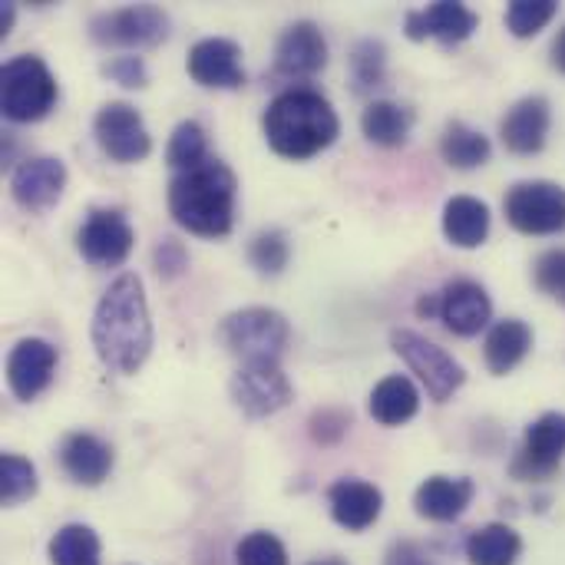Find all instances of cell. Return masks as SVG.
<instances>
[{"mask_svg": "<svg viewBox=\"0 0 565 565\" xmlns=\"http://www.w3.org/2000/svg\"><path fill=\"white\" fill-rule=\"evenodd\" d=\"M96 358L113 374H136L152 354V318L142 278L126 271L99 298L89 328Z\"/></svg>", "mask_w": 565, "mask_h": 565, "instance_id": "obj_1", "label": "cell"}, {"mask_svg": "<svg viewBox=\"0 0 565 565\" xmlns=\"http://www.w3.org/2000/svg\"><path fill=\"white\" fill-rule=\"evenodd\" d=\"M235 172L209 156L202 166L175 172L169 182V215L179 228L199 238H225L235 225Z\"/></svg>", "mask_w": 565, "mask_h": 565, "instance_id": "obj_2", "label": "cell"}, {"mask_svg": "<svg viewBox=\"0 0 565 565\" xmlns=\"http://www.w3.org/2000/svg\"><path fill=\"white\" fill-rule=\"evenodd\" d=\"M262 129L271 152L301 162L334 146V139L341 136V119L328 96L308 86H291L268 103Z\"/></svg>", "mask_w": 565, "mask_h": 565, "instance_id": "obj_3", "label": "cell"}, {"mask_svg": "<svg viewBox=\"0 0 565 565\" xmlns=\"http://www.w3.org/2000/svg\"><path fill=\"white\" fill-rule=\"evenodd\" d=\"M218 341L242 364L281 361V354L288 351V341H291V324L281 311L265 308V305L238 308V311L222 318Z\"/></svg>", "mask_w": 565, "mask_h": 565, "instance_id": "obj_4", "label": "cell"}, {"mask_svg": "<svg viewBox=\"0 0 565 565\" xmlns=\"http://www.w3.org/2000/svg\"><path fill=\"white\" fill-rule=\"evenodd\" d=\"M60 89H56V76L50 73V66L33 56H13L3 63L0 70V109L10 122L26 126V122H40L43 116H50V109L56 106Z\"/></svg>", "mask_w": 565, "mask_h": 565, "instance_id": "obj_5", "label": "cell"}, {"mask_svg": "<svg viewBox=\"0 0 565 565\" xmlns=\"http://www.w3.org/2000/svg\"><path fill=\"white\" fill-rule=\"evenodd\" d=\"M391 348L417 374V381L427 387V397L434 404H447L467 384L463 364L450 351H444L440 344L427 341L424 334H417L411 328H394L391 331Z\"/></svg>", "mask_w": 565, "mask_h": 565, "instance_id": "obj_6", "label": "cell"}, {"mask_svg": "<svg viewBox=\"0 0 565 565\" xmlns=\"http://www.w3.org/2000/svg\"><path fill=\"white\" fill-rule=\"evenodd\" d=\"M169 36V13L156 3L103 10L89 20V40L106 50H149Z\"/></svg>", "mask_w": 565, "mask_h": 565, "instance_id": "obj_7", "label": "cell"}, {"mask_svg": "<svg viewBox=\"0 0 565 565\" xmlns=\"http://www.w3.org/2000/svg\"><path fill=\"white\" fill-rule=\"evenodd\" d=\"M503 212L523 235H559L565 232V189L546 179L516 182L503 199Z\"/></svg>", "mask_w": 565, "mask_h": 565, "instance_id": "obj_8", "label": "cell"}, {"mask_svg": "<svg viewBox=\"0 0 565 565\" xmlns=\"http://www.w3.org/2000/svg\"><path fill=\"white\" fill-rule=\"evenodd\" d=\"M228 394H232L235 407H238L248 420L275 417L278 411H285V407L295 401V387H291L288 374L281 371V361L242 364V367L232 374Z\"/></svg>", "mask_w": 565, "mask_h": 565, "instance_id": "obj_9", "label": "cell"}, {"mask_svg": "<svg viewBox=\"0 0 565 565\" xmlns=\"http://www.w3.org/2000/svg\"><path fill=\"white\" fill-rule=\"evenodd\" d=\"M93 136H96L103 156L119 166L142 162L152 152V136H149L139 109L122 99H109L99 106V113L93 119Z\"/></svg>", "mask_w": 565, "mask_h": 565, "instance_id": "obj_10", "label": "cell"}, {"mask_svg": "<svg viewBox=\"0 0 565 565\" xmlns=\"http://www.w3.org/2000/svg\"><path fill=\"white\" fill-rule=\"evenodd\" d=\"M136 232L119 209H93L76 232V252L93 268H116L129 258Z\"/></svg>", "mask_w": 565, "mask_h": 565, "instance_id": "obj_11", "label": "cell"}, {"mask_svg": "<svg viewBox=\"0 0 565 565\" xmlns=\"http://www.w3.org/2000/svg\"><path fill=\"white\" fill-rule=\"evenodd\" d=\"M565 457V414L550 411L526 427L523 447L510 467V473L523 483H540L559 470Z\"/></svg>", "mask_w": 565, "mask_h": 565, "instance_id": "obj_12", "label": "cell"}, {"mask_svg": "<svg viewBox=\"0 0 565 565\" xmlns=\"http://www.w3.org/2000/svg\"><path fill=\"white\" fill-rule=\"evenodd\" d=\"M56 364H60V354L50 341L43 338H23L10 348L7 354V387L17 401L30 404L36 401L53 374H56Z\"/></svg>", "mask_w": 565, "mask_h": 565, "instance_id": "obj_13", "label": "cell"}, {"mask_svg": "<svg viewBox=\"0 0 565 565\" xmlns=\"http://www.w3.org/2000/svg\"><path fill=\"white\" fill-rule=\"evenodd\" d=\"M66 189V166L56 156H30L10 175V195L20 209L40 215L50 212Z\"/></svg>", "mask_w": 565, "mask_h": 565, "instance_id": "obj_14", "label": "cell"}, {"mask_svg": "<svg viewBox=\"0 0 565 565\" xmlns=\"http://www.w3.org/2000/svg\"><path fill=\"white\" fill-rule=\"evenodd\" d=\"M437 318L444 321L450 334L477 338L493 318V301L483 285L470 278H457L444 285V291H437Z\"/></svg>", "mask_w": 565, "mask_h": 565, "instance_id": "obj_15", "label": "cell"}, {"mask_svg": "<svg viewBox=\"0 0 565 565\" xmlns=\"http://www.w3.org/2000/svg\"><path fill=\"white\" fill-rule=\"evenodd\" d=\"M189 76L205 89H238L245 86L242 46L228 36H205L189 50Z\"/></svg>", "mask_w": 565, "mask_h": 565, "instance_id": "obj_16", "label": "cell"}, {"mask_svg": "<svg viewBox=\"0 0 565 565\" xmlns=\"http://www.w3.org/2000/svg\"><path fill=\"white\" fill-rule=\"evenodd\" d=\"M328 66V40L318 23L295 20L275 43V73L288 79L315 76Z\"/></svg>", "mask_w": 565, "mask_h": 565, "instance_id": "obj_17", "label": "cell"}, {"mask_svg": "<svg viewBox=\"0 0 565 565\" xmlns=\"http://www.w3.org/2000/svg\"><path fill=\"white\" fill-rule=\"evenodd\" d=\"M404 30L411 40H440L444 46H457L480 30V13L454 0H440L424 10H407Z\"/></svg>", "mask_w": 565, "mask_h": 565, "instance_id": "obj_18", "label": "cell"}, {"mask_svg": "<svg viewBox=\"0 0 565 565\" xmlns=\"http://www.w3.org/2000/svg\"><path fill=\"white\" fill-rule=\"evenodd\" d=\"M553 126V109L546 96H523L500 122L503 146L516 156H536L546 146Z\"/></svg>", "mask_w": 565, "mask_h": 565, "instance_id": "obj_19", "label": "cell"}, {"mask_svg": "<svg viewBox=\"0 0 565 565\" xmlns=\"http://www.w3.org/2000/svg\"><path fill=\"white\" fill-rule=\"evenodd\" d=\"M328 503L338 526H344L348 533H364L381 520L384 493L367 480H338L328 490Z\"/></svg>", "mask_w": 565, "mask_h": 565, "instance_id": "obj_20", "label": "cell"}, {"mask_svg": "<svg viewBox=\"0 0 565 565\" xmlns=\"http://www.w3.org/2000/svg\"><path fill=\"white\" fill-rule=\"evenodd\" d=\"M477 487L467 477H430L417 487L414 493V510L420 520L430 523H454L467 513V507L473 503Z\"/></svg>", "mask_w": 565, "mask_h": 565, "instance_id": "obj_21", "label": "cell"}, {"mask_svg": "<svg viewBox=\"0 0 565 565\" xmlns=\"http://www.w3.org/2000/svg\"><path fill=\"white\" fill-rule=\"evenodd\" d=\"M113 447L96 434H70L60 447V467L79 487H99L113 473Z\"/></svg>", "mask_w": 565, "mask_h": 565, "instance_id": "obj_22", "label": "cell"}, {"mask_svg": "<svg viewBox=\"0 0 565 565\" xmlns=\"http://www.w3.org/2000/svg\"><path fill=\"white\" fill-rule=\"evenodd\" d=\"M490 205L477 195H454L444 205V235L457 248H480L490 238Z\"/></svg>", "mask_w": 565, "mask_h": 565, "instance_id": "obj_23", "label": "cell"}, {"mask_svg": "<svg viewBox=\"0 0 565 565\" xmlns=\"http://www.w3.org/2000/svg\"><path fill=\"white\" fill-rule=\"evenodd\" d=\"M530 351H533V328L526 321H520V318L497 321L490 328V334H487V344H483L487 367L497 377H503L513 367H520Z\"/></svg>", "mask_w": 565, "mask_h": 565, "instance_id": "obj_24", "label": "cell"}, {"mask_svg": "<svg viewBox=\"0 0 565 565\" xmlns=\"http://www.w3.org/2000/svg\"><path fill=\"white\" fill-rule=\"evenodd\" d=\"M414 109L394 99H374L367 103V109L361 113V132L367 142L384 146V149H397L407 146L411 129H414Z\"/></svg>", "mask_w": 565, "mask_h": 565, "instance_id": "obj_25", "label": "cell"}, {"mask_svg": "<svg viewBox=\"0 0 565 565\" xmlns=\"http://www.w3.org/2000/svg\"><path fill=\"white\" fill-rule=\"evenodd\" d=\"M367 411H371V417H374L381 427H404V424L414 420L417 411H420V391L414 387L411 377L391 374V377H384V381L371 391Z\"/></svg>", "mask_w": 565, "mask_h": 565, "instance_id": "obj_26", "label": "cell"}, {"mask_svg": "<svg viewBox=\"0 0 565 565\" xmlns=\"http://www.w3.org/2000/svg\"><path fill=\"white\" fill-rule=\"evenodd\" d=\"M520 553H523V540L507 523H490L467 536L470 565H516Z\"/></svg>", "mask_w": 565, "mask_h": 565, "instance_id": "obj_27", "label": "cell"}, {"mask_svg": "<svg viewBox=\"0 0 565 565\" xmlns=\"http://www.w3.org/2000/svg\"><path fill=\"white\" fill-rule=\"evenodd\" d=\"M440 156L450 169H480L490 162L493 146L480 129L454 119V122H447V129L440 136Z\"/></svg>", "mask_w": 565, "mask_h": 565, "instance_id": "obj_28", "label": "cell"}, {"mask_svg": "<svg viewBox=\"0 0 565 565\" xmlns=\"http://www.w3.org/2000/svg\"><path fill=\"white\" fill-rule=\"evenodd\" d=\"M348 76H351V89L358 96L381 89L387 83V46L374 36L354 43V50L348 56Z\"/></svg>", "mask_w": 565, "mask_h": 565, "instance_id": "obj_29", "label": "cell"}, {"mask_svg": "<svg viewBox=\"0 0 565 565\" xmlns=\"http://www.w3.org/2000/svg\"><path fill=\"white\" fill-rule=\"evenodd\" d=\"M99 556H103L99 536L83 523H70V526L56 530V536L50 540V563L53 565H103Z\"/></svg>", "mask_w": 565, "mask_h": 565, "instance_id": "obj_30", "label": "cell"}, {"mask_svg": "<svg viewBox=\"0 0 565 565\" xmlns=\"http://www.w3.org/2000/svg\"><path fill=\"white\" fill-rule=\"evenodd\" d=\"M209 159V139H205V129L195 122V119H182L172 136H169V146H166V162L179 172L185 169H195Z\"/></svg>", "mask_w": 565, "mask_h": 565, "instance_id": "obj_31", "label": "cell"}, {"mask_svg": "<svg viewBox=\"0 0 565 565\" xmlns=\"http://www.w3.org/2000/svg\"><path fill=\"white\" fill-rule=\"evenodd\" d=\"M36 467L26 457L17 454H3L0 457V503L3 510H13L20 503H26L30 497H36Z\"/></svg>", "mask_w": 565, "mask_h": 565, "instance_id": "obj_32", "label": "cell"}, {"mask_svg": "<svg viewBox=\"0 0 565 565\" xmlns=\"http://www.w3.org/2000/svg\"><path fill=\"white\" fill-rule=\"evenodd\" d=\"M248 262L258 275L265 278H275L288 268L291 262V242L281 228H265L252 238L248 245Z\"/></svg>", "mask_w": 565, "mask_h": 565, "instance_id": "obj_33", "label": "cell"}, {"mask_svg": "<svg viewBox=\"0 0 565 565\" xmlns=\"http://www.w3.org/2000/svg\"><path fill=\"white\" fill-rule=\"evenodd\" d=\"M556 13H559L556 0H513L507 7V30L520 40H530L540 30H546Z\"/></svg>", "mask_w": 565, "mask_h": 565, "instance_id": "obj_34", "label": "cell"}, {"mask_svg": "<svg viewBox=\"0 0 565 565\" xmlns=\"http://www.w3.org/2000/svg\"><path fill=\"white\" fill-rule=\"evenodd\" d=\"M235 565H288V550L271 533H248L235 546Z\"/></svg>", "mask_w": 565, "mask_h": 565, "instance_id": "obj_35", "label": "cell"}, {"mask_svg": "<svg viewBox=\"0 0 565 565\" xmlns=\"http://www.w3.org/2000/svg\"><path fill=\"white\" fill-rule=\"evenodd\" d=\"M351 430V411H341V407H321L311 414L308 420V434L315 444L321 447H334L344 440V434Z\"/></svg>", "mask_w": 565, "mask_h": 565, "instance_id": "obj_36", "label": "cell"}, {"mask_svg": "<svg viewBox=\"0 0 565 565\" xmlns=\"http://www.w3.org/2000/svg\"><path fill=\"white\" fill-rule=\"evenodd\" d=\"M533 281L543 295L565 301V248H550L533 265Z\"/></svg>", "mask_w": 565, "mask_h": 565, "instance_id": "obj_37", "label": "cell"}, {"mask_svg": "<svg viewBox=\"0 0 565 565\" xmlns=\"http://www.w3.org/2000/svg\"><path fill=\"white\" fill-rule=\"evenodd\" d=\"M103 76L126 86V89H146L149 86V70H146V60L136 56V53H119L113 60L103 63Z\"/></svg>", "mask_w": 565, "mask_h": 565, "instance_id": "obj_38", "label": "cell"}, {"mask_svg": "<svg viewBox=\"0 0 565 565\" xmlns=\"http://www.w3.org/2000/svg\"><path fill=\"white\" fill-rule=\"evenodd\" d=\"M152 265L162 281H175L189 268V252L179 238H162L152 252Z\"/></svg>", "mask_w": 565, "mask_h": 565, "instance_id": "obj_39", "label": "cell"}, {"mask_svg": "<svg viewBox=\"0 0 565 565\" xmlns=\"http://www.w3.org/2000/svg\"><path fill=\"white\" fill-rule=\"evenodd\" d=\"M384 565H427V559H424V553L414 543H397L387 553V563Z\"/></svg>", "mask_w": 565, "mask_h": 565, "instance_id": "obj_40", "label": "cell"}, {"mask_svg": "<svg viewBox=\"0 0 565 565\" xmlns=\"http://www.w3.org/2000/svg\"><path fill=\"white\" fill-rule=\"evenodd\" d=\"M553 66L559 70V73H565V26L556 33V40H553Z\"/></svg>", "mask_w": 565, "mask_h": 565, "instance_id": "obj_41", "label": "cell"}, {"mask_svg": "<svg viewBox=\"0 0 565 565\" xmlns=\"http://www.w3.org/2000/svg\"><path fill=\"white\" fill-rule=\"evenodd\" d=\"M13 20H17V7L13 3H0V36H7L13 30Z\"/></svg>", "mask_w": 565, "mask_h": 565, "instance_id": "obj_42", "label": "cell"}, {"mask_svg": "<svg viewBox=\"0 0 565 565\" xmlns=\"http://www.w3.org/2000/svg\"><path fill=\"white\" fill-rule=\"evenodd\" d=\"M311 565H348V563H344V559H334V556H331V559H318V563H311Z\"/></svg>", "mask_w": 565, "mask_h": 565, "instance_id": "obj_43", "label": "cell"}]
</instances>
